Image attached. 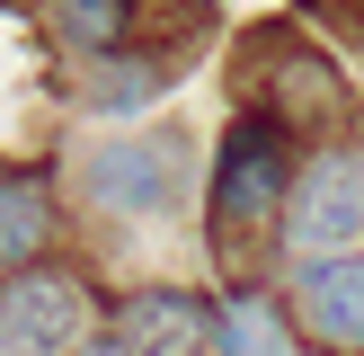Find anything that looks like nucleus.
I'll use <instances>...</instances> for the list:
<instances>
[{"label": "nucleus", "instance_id": "0eeeda50", "mask_svg": "<svg viewBox=\"0 0 364 356\" xmlns=\"http://www.w3.org/2000/svg\"><path fill=\"white\" fill-rule=\"evenodd\" d=\"M338 107H347L338 63L311 53V45H284L276 71H267V116H276V125H338Z\"/></svg>", "mask_w": 364, "mask_h": 356}, {"label": "nucleus", "instance_id": "9b49d317", "mask_svg": "<svg viewBox=\"0 0 364 356\" xmlns=\"http://www.w3.org/2000/svg\"><path fill=\"white\" fill-rule=\"evenodd\" d=\"M302 9H311V18H329L338 36H355V45H364V0H302Z\"/></svg>", "mask_w": 364, "mask_h": 356}, {"label": "nucleus", "instance_id": "1a4fd4ad", "mask_svg": "<svg viewBox=\"0 0 364 356\" xmlns=\"http://www.w3.org/2000/svg\"><path fill=\"white\" fill-rule=\"evenodd\" d=\"M53 27L71 53H124L134 36V0H53Z\"/></svg>", "mask_w": 364, "mask_h": 356}, {"label": "nucleus", "instance_id": "f8f14e48", "mask_svg": "<svg viewBox=\"0 0 364 356\" xmlns=\"http://www.w3.org/2000/svg\"><path fill=\"white\" fill-rule=\"evenodd\" d=\"M80 356H124V347H116V338H89V347H80Z\"/></svg>", "mask_w": 364, "mask_h": 356}, {"label": "nucleus", "instance_id": "f257e3e1", "mask_svg": "<svg viewBox=\"0 0 364 356\" xmlns=\"http://www.w3.org/2000/svg\"><path fill=\"white\" fill-rule=\"evenodd\" d=\"M284 196H294L284 125H276V116H240V125L223 134V152H213V231H223V249L240 241V231L276 223Z\"/></svg>", "mask_w": 364, "mask_h": 356}, {"label": "nucleus", "instance_id": "39448f33", "mask_svg": "<svg viewBox=\"0 0 364 356\" xmlns=\"http://www.w3.org/2000/svg\"><path fill=\"white\" fill-rule=\"evenodd\" d=\"M169 178H178V160L160 152V142H98V152H89V196L116 205V214H160L178 196Z\"/></svg>", "mask_w": 364, "mask_h": 356}, {"label": "nucleus", "instance_id": "f03ea898", "mask_svg": "<svg viewBox=\"0 0 364 356\" xmlns=\"http://www.w3.org/2000/svg\"><path fill=\"white\" fill-rule=\"evenodd\" d=\"M89 347V294L53 267L0 276V356H80Z\"/></svg>", "mask_w": 364, "mask_h": 356}, {"label": "nucleus", "instance_id": "423d86ee", "mask_svg": "<svg viewBox=\"0 0 364 356\" xmlns=\"http://www.w3.org/2000/svg\"><path fill=\"white\" fill-rule=\"evenodd\" d=\"M213 320L223 312H205L196 294H134L116 312V347L124 356H196L213 338Z\"/></svg>", "mask_w": 364, "mask_h": 356}, {"label": "nucleus", "instance_id": "7ed1b4c3", "mask_svg": "<svg viewBox=\"0 0 364 356\" xmlns=\"http://www.w3.org/2000/svg\"><path fill=\"white\" fill-rule=\"evenodd\" d=\"M355 231H364V160L355 152L302 160L294 196H284V241H294L302 258H338Z\"/></svg>", "mask_w": 364, "mask_h": 356}, {"label": "nucleus", "instance_id": "9d476101", "mask_svg": "<svg viewBox=\"0 0 364 356\" xmlns=\"http://www.w3.org/2000/svg\"><path fill=\"white\" fill-rule=\"evenodd\" d=\"M213 338H223V356H284V338H276V303H267V294H231L223 320H213Z\"/></svg>", "mask_w": 364, "mask_h": 356}, {"label": "nucleus", "instance_id": "20e7f679", "mask_svg": "<svg viewBox=\"0 0 364 356\" xmlns=\"http://www.w3.org/2000/svg\"><path fill=\"white\" fill-rule=\"evenodd\" d=\"M302 330L329 356H364V249H338V258L302 267Z\"/></svg>", "mask_w": 364, "mask_h": 356}, {"label": "nucleus", "instance_id": "6e6552de", "mask_svg": "<svg viewBox=\"0 0 364 356\" xmlns=\"http://www.w3.org/2000/svg\"><path fill=\"white\" fill-rule=\"evenodd\" d=\"M45 241H53V187L27 178V169H9L0 178V276H18L27 258H45Z\"/></svg>", "mask_w": 364, "mask_h": 356}]
</instances>
